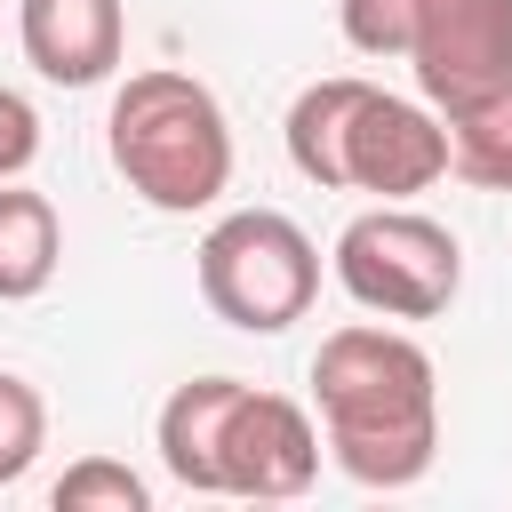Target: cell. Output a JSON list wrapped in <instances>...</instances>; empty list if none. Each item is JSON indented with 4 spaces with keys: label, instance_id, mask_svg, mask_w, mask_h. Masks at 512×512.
<instances>
[{
    "label": "cell",
    "instance_id": "obj_11",
    "mask_svg": "<svg viewBox=\"0 0 512 512\" xmlns=\"http://www.w3.org/2000/svg\"><path fill=\"white\" fill-rule=\"evenodd\" d=\"M64 264V224L48 208V192L0 184V304H24L56 280Z\"/></svg>",
    "mask_w": 512,
    "mask_h": 512
},
{
    "label": "cell",
    "instance_id": "obj_1",
    "mask_svg": "<svg viewBox=\"0 0 512 512\" xmlns=\"http://www.w3.org/2000/svg\"><path fill=\"white\" fill-rule=\"evenodd\" d=\"M312 400L328 456L360 488H416L440 456V376L432 352L400 328H336L312 352Z\"/></svg>",
    "mask_w": 512,
    "mask_h": 512
},
{
    "label": "cell",
    "instance_id": "obj_4",
    "mask_svg": "<svg viewBox=\"0 0 512 512\" xmlns=\"http://www.w3.org/2000/svg\"><path fill=\"white\" fill-rule=\"evenodd\" d=\"M336 288L376 320H440L464 288V248L440 216L384 200L336 232Z\"/></svg>",
    "mask_w": 512,
    "mask_h": 512
},
{
    "label": "cell",
    "instance_id": "obj_5",
    "mask_svg": "<svg viewBox=\"0 0 512 512\" xmlns=\"http://www.w3.org/2000/svg\"><path fill=\"white\" fill-rule=\"evenodd\" d=\"M408 64L440 120L512 96V0H424Z\"/></svg>",
    "mask_w": 512,
    "mask_h": 512
},
{
    "label": "cell",
    "instance_id": "obj_15",
    "mask_svg": "<svg viewBox=\"0 0 512 512\" xmlns=\"http://www.w3.org/2000/svg\"><path fill=\"white\" fill-rule=\"evenodd\" d=\"M424 0H336V24L360 56H408Z\"/></svg>",
    "mask_w": 512,
    "mask_h": 512
},
{
    "label": "cell",
    "instance_id": "obj_12",
    "mask_svg": "<svg viewBox=\"0 0 512 512\" xmlns=\"http://www.w3.org/2000/svg\"><path fill=\"white\" fill-rule=\"evenodd\" d=\"M448 168L480 192H512V96L448 120Z\"/></svg>",
    "mask_w": 512,
    "mask_h": 512
},
{
    "label": "cell",
    "instance_id": "obj_14",
    "mask_svg": "<svg viewBox=\"0 0 512 512\" xmlns=\"http://www.w3.org/2000/svg\"><path fill=\"white\" fill-rule=\"evenodd\" d=\"M88 504H112V512H144V504H152V488H144L128 464H112V456H80V464L56 480V512H88Z\"/></svg>",
    "mask_w": 512,
    "mask_h": 512
},
{
    "label": "cell",
    "instance_id": "obj_16",
    "mask_svg": "<svg viewBox=\"0 0 512 512\" xmlns=\"http://www.w3.org/2000/svg\"><path fill=\"white\" fill-rule=\"evenodd\" d=\"M32 160H40V112L16 88H0V184H16Z\"/></svg>",
    "mask_w": 512,
    "mask_h": 512
},
{
    "label": "cell",
    "instance_id": "obj_13",
    "mask_svg": "<svg viewBox=\"0 0 512 512\" xmlns=\"http://www.w3.org/2000/svg\"><path fill=\"white\" fill-rule=\"evenodd\" d=\"M48 448V400L0 368V488H16L32 472V456Z\"/></svg>",
    "mask_w": 512,
    "mask_h": 512
},
{
    "label": "cell",
    "instance_id": "obj_7",
    "mask_svg": "<svg viewBox=\"0 0 512 512\" xmlns=\"http://www.w3.org/2000/svg\"><path fill=\"white\" fill-rule=\"evenodd\" d=\"M448 176V120L416 96H384L368 80L352 136H344V192H376V200H416Z\"/></svg>",
    "mask_w": 512,
    "mask_h": 512
},
{
    "label": "cell",
    "instance_id": "obj_9",
    "mask_svg": "<svg viewBox=\"0 0 512 512\" xmlns=\"http://www.w3.org/2000/svg\"><path fill=\"white\" fill-rule=\"evenodd\" d=\"M232 400H240V376H192V384H176L160 400V424L152 432H160V464H168L176 488L216 496V448H224Z\"/></svg>",
    "mask_w": 512,
    "mask_h": 512
},
{
    "label": "cell",
    "instance_id": "obj_3",
    "mask_svg": "<svg viewBox=\"0 0 512 512\" xmlns=\"http://www.w3.org/2000/svg\"><path fill=\"white\" fill-rule=\"evenodd\" d=\"M192 272H200V304L224 328H240V336H280L320 296V248L280 208H232V216H216L200 232V248H192Z\"/></svg>",
    "mask_w": 512,
    "mask_h": 512
},
{
    "label": "cell",
    "instance_id": "obj_2",
    "mask_svg": "<svg viewBox=\"0 0 512 512\" xmlns=\"http://www.w3.org/2000/svg\"><path fill=\"white\" fill-rule=\"evenodd\" d=\"M104 152L128 176V192L160 216L216 208L224 184H232V120H224L216 88L192 80V72H168V64L128 72L112 88Z\"/></svg>",
    "mask_w": 512,
    "mask_h": 512
},
{
    "label": "cell",
    "instance_id": "obj_8",
    "mask_svg": "<svg viewBox=\"0 0 512 512\" xmlns=\"http://www.w3.org/2000/svg\"><path fill=\"white\" fill-rule=\"evenodd\" d=\"M24 64L56 88H96L128 56V8L120 0H16Z\"/></svg>",
    "mask_w": 512,
    "mask_h": 512
},
{
    "label": "cell",
    "instance_id": "obj_6",
    "mask_svg": "<svg viewBox=\"0 0 512 512\" xmlns=\"http://www.w3.org/2000/svg\"><path fill=\"white\" fill-rule=\"evenodd\" d=\"M320 424L288 400V392H256L240 384L232 416H224V448H216V496H248V504H280L304 496L320 472Z\"/></svg>",
    "mask_w": 512,
    "mask_h": 512
},
{
    "label": "cell",
    "instance_id": "obj_10",
    "mask_svg": "<svg viewBox=\"0 0 512 512\" xmlns=\"http://www.w3.org/2000/svg\"><path fill=\"white\" fill-rule=\"evenodd\" d=\"M368 80L336 72V80H312L296 104H288V160L304 184L320 192H344V136H352V112H360Z\"/></svg>",
    "mask_w": 512,
    "mask_h": 512
}]
</instances>
